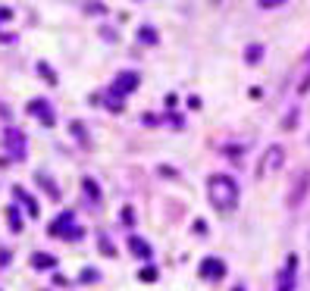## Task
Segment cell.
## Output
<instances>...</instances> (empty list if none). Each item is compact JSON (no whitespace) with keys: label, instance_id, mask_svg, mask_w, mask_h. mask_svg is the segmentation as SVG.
Returning <instances> with one entry per match:
<instances>
[{"label":"cell","instance_id":"52a82bcc","mask_svg":"<svg viewBox=\"0 0 310 291\" xmlns=\"http://www.w3.org/2000/svg\"><path fill=\"white\" fill-rule=\"evenodd\" d=\"M129 250L135 253V257H141V260H148V257H151V244L144 241V238H135V235L129 238Z\"/></svg>","mask_w":310,"mask_h":291},{"label":"cell","instance_id":"3957f363","mask_svg":"<svg viewBox=\"0 0 310 291\" xmlns=\"http://www.w3.org/2000/svg\"><path fill=\"white\" fill-rule=\"evenodd\" d=\"M76 226V216L72 213H60L57 220H53V226H50V235H57V238H79V229H72Z\"/></svg>","mask_w":310,"mask_h":291},{"label":"cell","instance_id":"5b68a950","mask_svg":"<svg viewBox=\"0 0 310 291\" xmlns=\"http://www.w3.org/2000/svg\"><path fill=\"white\" fill-rule=\"evenodd\" d=\"M7 151L10 157H25V135L22 132H16V129H7Z\"/></svg>","mask_w":310,"mask_h":291},{"label":"cell","instance_id":"4fadbf2b","mask_svg":"<svg viewBox=\"0 0 310 291\" xmlns=\"http://www.w3.org/2000/svg\"><path fill=\"white\" fill-rule=\"evenodd\" d=\"M138 279H141V282H157V269H154V266H144V269L138 272Z\"/></svg>","mask_w":310,"mask_h":291},{"label":"cell","instance_id":"ac0fdd59","mask_svg":"<svg viewBox=\"0 0 310 291\" xmlns=\"http://www.w3.org/2000/svg\"><path fill=\"white\" fill-rule=\"evenodd\" d=\"M97 276H100L97 269H85V272H82V279H85V282H97Z\"/></svg>","mask_w":310,"mask_h":291},{"label":"cell","instance_id":"2e32d148","mask_svg":"<svg viewBox=\"0 0 310 291\" xmlns=\"http://www.w3.org/2000/svg\"><path fill=\"white\" fill-rule=\"evenodd\" d=\"M260 50H263L260 44H251V47H248V63H257V60H260Z\"/></svg>","mask_w":310,"mask_h":291},{"label":"cell","instance_id":"8992f818","mask_svg":"<svg viewBox=\"0 0 310 291\" xmlns=\"http://www.w3.org/2000/svg\"><path fill=\"white\" fill-rule=\"evenodd\" d=\"M28 113H35L44 125H53V110H50L44 100H31V103H28Z\"/></svg>","mask_w":310,"mask_h":291},{"label":"cell","instance_id":"7c38bea8","mask_svg":"<svg viewBox=\"0 0 310 291\" xmlns=\"http://www.w3.org/2000/svg\"><path fill=\"white\" fill-rule=\"evenodd\" d=\"M138 38H141L144 44H157V31H154V28H141Z\"/></svg>","mask_w":310,"mask_h":291},{"label":"cell","instance_id":"6da1fadb","mask_svg":"<svg viewBox=\"0 0 310 291\" xmlns=\"http://www.w3.org/2000/svg\"><path fill=\"white\" fill-rule=\"evenodd\" d=\"M207 188H210V204L220 213H226V210H232L235 204H238V185H235L232 175H223V172L210 175Z\"/></svg>","mask_w":310,"mask_h":291},{"label":"cell","instance_id":"d6986e66","mask_svg":"<svg viewBox=\"0 0 310 291\" xmlns=\"http://www.w3.org/2000/svg\"><path fill=\"white\" fill-rule=\"evenodd\" d=\"M257 4H260V7L266 10V7H282V4H285V0H257Z\"/></svg>","mask_w":310,"mask_h":291},{"label":"cell","instance_id":"5bb4252c","mask_svg":"<svg viewBox=\"0 0 310 291\" xmlns=\"http://www.w3.org/2000/svg\"><path fill=\"white\" fill-rule=\"evenodd\" d=\"M10 223H13V226H10L13 232H19V229H22V216L16 213V207H10Z\"/></svg>","mask_w":310,"mask_h":291},{"label":"cell","instance_id":"9a60e30c","mask_svg":"<svg viewBox=\"0 0 310 291\" xmlns=\"http://www.w3.org/2000/svg\"><path fill=\"white\" fill-rule=\"evenodd\" d=\"M31 263H35V266H53V257H47V253H35Z\"/></svg>","mask_w":310,"mask_h":291},{"label":"cell","instance_id":"ffe728a7","mask_svg":"<svg viewBox=\"0 0 310 291\" xmlns=\"http://www.w3.org/2000/svg\"><path fill=\"white\" fill-rule=\"evenodd\" d=\"M232 291H245V285H235V288H232Z\"/></svg>","mask_w":310,"mask_h":291},{"label":"cell","instance_id":"8fae6325","mask_svg":"<svg viewBox=\"0 0 310 291\" xmlns=\"http://www.w3.org/2000/svg\"><path fill=\"white\" fill-rule=\"evenodd\" d=\"M82 188H85V194H88V197H91V201H94V204L100 201V188H97V185H94V181H91V178H85V181H82Z\"/></svg>","mask_w":310,"mask_h":291},{"label":"cell","instance_id":"7a4b0ae2","mask_svg":"<svg viewBox=\"0 0 310 291\" xmlns=\"http://www.w3.org/2000/svg\"><path fill=\"white\" fill-rule=\"evenodd\" d=\"M141 85V76H138V72H119V79L113 82V88H110V94L113 97H125V94H132V91Z\"/></svg>","mask_w":310,"mask_h":291},{"label":"cell","instance_id":"ba28073f","mask_svg":"<svg viewBox=\"0 0 310 291\" xmlns=\"http://www.w3.org/2000/svg\"><path fill=\"white\" fill-rule=\"evenodd\" d=\"M295 269H298V260L291 257V260H288V266H285V272H282V279H279V291H291V279H295Z\"/></svg>","mask_w":310,"mask_h":291},{"label":"cell","instance_id":"9c48e42d","mask_svg":"<svg viewBox=\"0 0 310 291\" xmlns=\"http://www.w3.org/2000/svg\"><path fill=\"white\" fill-rule=\"evenodd\" d=\"M282 163V148H269V154H266V160H263V172L266 169H276Z\"/></svg>","mask_w":310,"mask_h":291},{"label":"cell","instance_id":"30bf717a","mask_svg":"<svg viewBox=\"0 0 310 291\" xmlns=\"http://www.w3.org/2000/svg\"><path fill=\"white\" fill-rule=\"evenodd\" d=\"M13 194H16V197H19V201L28 207V213H31V216H38V204H35V201H31V197H28L22 188H13Z\"/></svg>","mask_w":310,"mask_h":291},{"label":"cell","instance_id":"e0dca14e","mask_svg":"<svg viewBox=\"0 0 310 291\" xmlns=\"http://www.w3.org/2000/svg\"><path fill=\"white\" fill-rule=\"evenodd\" d=\"M38 72H41V76L50 82V85H57V76H53V72H50V66H44V63H38Z\"/></svg>","mask_w":310,"mask_h":291},{"label":"cell","instance_id":"277c9868","mask_svg":"<svg viewBox=\"0 0 310 291\" xmlns=\"http://www.w3.org/2000/svg\"><path fill=\"white\" fill-rule=\"evenodd\" d=\"M197 272H200V279L216 282V279H223V276H226V263H223L220 257H207V260H200Z\"/></svg>","mask_w":310,"mask_h":291}]
</instances>
